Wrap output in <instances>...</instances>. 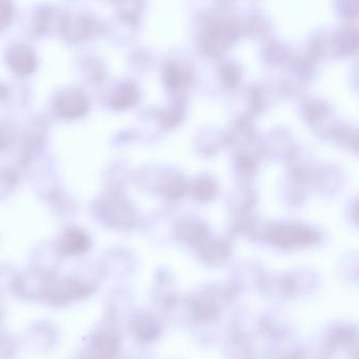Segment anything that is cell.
Returning <instances> with one entry per match:
<instances>
[{"mask_svg":"<svg viewBox=\"0 0 359 359\" xmlns=\"http://www.w3.org/2000/svg\"><path fill=\"white\" fill-rule=\"evenodd\" d=\"M56 110L66 118L83 116L88 110L87 97L77 90L62 92L56 100Z\"/></svg>","mask_w":359,"mask_h":359,"instance_id":"1","label":"cell"},{"mask_svg":"<svg viewBox=\"0 0 359 359\" xmlns=\"http://www.w3.org/2000/svg\"><path fill=\"white\" fill-rule=\"evenodd\" d=\"M8 62L12 70L20 75L31 74L36 67L34 53L30 48L24 45L15 46L10 50Z\"/></svg>","mask_w":359,"mask_h":359,"instance_id":"2","label":"cell"},{"mask_svg":"<svg viewBox=\"0 0 359 359\" xmlns=\"http://www.w3.org/2000/svg\"><path fill=\"white\" fill-rule=\"evenodd\" d=\"M86 245H87V238L81 233H71L67 236L66 245L70 251H81L85 249Z\"/></svg>","mask_w":359,"mask_h":359,"instance_id":"3","label":"cell"},{"mask_svg":"<svg viewBox=\"0 0 359 359\" xmlns=\"http://www.w3.org/2000/svg\"><path fill=\"white\" fill-rule=\"evenodd\" d=\"M134 94H135V92H134L133 88L126 86V87L121 88V91L115 97L114 102L118 106H126L134 100Z\"/></svg>","mask_w":359,"mask_h":359,"instance_id":"4","label":"cell"},{"mask_svg":"<svg viewBox=\"0 0 359 359\" xmlns=\"http://www.w3.org/2000/svg\"><path fill=\"white\" fill-rule=\"evenodd\" d=\"M12 15H13V8L11 4L0 1V30H3L9 24Z\"/></svg>","mask_w":359,"mask_h":359,"instance_id":"5","label":"cell"}]
</instances>
